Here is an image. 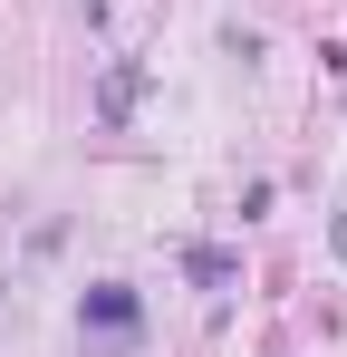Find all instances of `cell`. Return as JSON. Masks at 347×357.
<instances>
[{
    "label": "cell",
    "mask_w": 347,
    "mask_h": 357,
    "mask_svg": "<svg viewBox=\"0 0 347 357\" xmlns=\"http://www.w3.org/2000/svg\"><path fill=\"white\" fill-rule=\"evenodd\" d=\"M77 328H97L107 348H125V338L145 328V299L125 290V280H97V290H87V309H77Z\"/></svg>",
    "instance_id": "1"
},
{
    "label": "cell",
    "mask_w": 347,
    "mask_h": 357,
    "mask_svg": "<svg viewBox=\"0 0 347 357\" xmlns=\"http://www.w3.org/2000/svg\"><path fill=\"white\" fill-rule=\"evenodd\" d=\"M338 251H347V222H338Z\"/></svg>",
    "instance_id": "2"
}]
</instances>
